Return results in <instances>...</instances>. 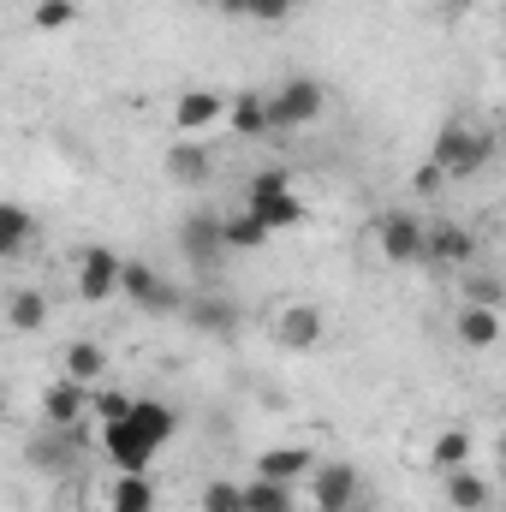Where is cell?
<instances>
[{
    "mask_svg": "<svg viewBox=\"0 0 506 512\" xmlns=\"http://www.w3.org/2000/svg\"><path fill=\"white\" fill-rule=\"evenodd\" d=\"M120 298L137 304V310H149V316H167V310H179V292L149 268V262H126V274H120Z\"/></svg>",
    "mask_w": 506,
    "mask_h": 512,
    "instance_id": "obj_9",
    "label": "cell"
},
{
    "mask_svg": "<svg viewBox=\"0 0 506 512\" xmlns=\"http://www.w3.org/2000/svg\"><path fill=\"white\" fill-rule=\"evenodd\" d=\"M447 185H453V179H447V167H441V161H423V167L411 173V191H417V197H441Z\"/></svg>",
    "mask_w": 506,
    "mask_h": 512,
    "instance_id": "obj_34",
    "label": "cell"
},
{
    "mask_svg": "<svg viewBox=\"0 0 506 512\" xmlns=\"http://www.w3.org/2000/svg\"><path fill=\"white\" fill-rule=\"evenodd\" d=\"M108 512H155V477L149 471H120L108 489Z\"/></svg>",
    "mask_w": 506,
    "mask_h": 512,
    "instance_id": "obj_22",
    "label": "cell"
},
{
    "mask_svg": "<svg viewBox=\"0 0 506 512\" xmlns=\"http://www.w3.org/2000/svg\"><path fill=\"white\" fill-rule=\"evenodd\" d=\"M179 251H185V262H197V268H215L227 256V215L191 209L185 227H179Z\"/></svg>",
    "mask_w": 506,
    "mask_h": 512,
    "instance_id": "obj_4",
    "label": "cell"
},
{
    "mask_svg": "<svg viewBox=\"0 0 506 512\" xmlns=\"http://www.w3.org/2000/svg\"><path fill=\"white\" fill-rule=\"evenodd\" d=\"M429 161H441L447 167V179H471V173H483L489 161H495V131L471 126V120H447V126L435 131V143H429Z\"/></svg>",
    "mask_w": 506,
    "mask_h": 512,
    "instance_id": "obj_1",
    "label": "cell"
},
{
    "mask_svg": "<svg viewBox=\"0 0 506 512\" xmlns=\"http://www.w3.org/2000/svg\"><path fill=\"white\" fill-rule=\"evenodd\" d=\"M495 453H501V465H506V429H501V441H495Z\"/></svg>",
    "mask_w": 506,
    "mask_h": 512,
    "instance_id": "obj_38",
    "label": "cell"
},
{
    "mask_svg": "<svg viewBox=\"0 0 506 512\" xmlns=\"http://www.w3.org/2000/svg\"><path fill=\"white\" fill-rule=\"evenodd\" d=\"M453 334H459V346L465 352H495L501 346V310H483V304H459V316H453Z\"/></svg>",
    "mask_w": 506,
    "mask_h": 512,
    "instance_id": "obj_14",
    "label": "cell"
},
{
    "mask_svg": "<svg viewBox=\"0 0 506 512\" xmlns=\"http://www.w3.org/2000/svg\"><path fill=\"white\" fill-rule=\"evenodd\" d=\"M423 262H435V268H471V262H477V233L459 227V221H435Z\"/></svg>",
    "mask_w": 506,
    "mask_h": 512,
    "instance_id": "obj_12",
    "label": "cell"
},
{
    "mask_svg": "<svg viewBox=\"0 0 506 512\" xmlns=\"http://www.w3.org/2000/svg\"><path fill=\"white\" fill-rule=\"evenodd\" d=\"M310 471H316L310 447H262V453H256V477H274V483H298V477H310Z\"/></svg>",
    "mask_w": 506,
    "mask_h": 512,
    "instance_id": "obj_17",
    "label": "cell"
},
{
    "mask_svg": "<svg viewBox=\"0 0 506 512\" xmlns=\"http://www.w3.org/2000/svg\"><path fill=\"white\" fill-rule=\"evenodd\" d=\"M477 459V441H471V429H441L435 441H429V465L447 477V471H459V465H471Z\"/></svg>",
    "mask_w": 506,
    "mask_h": 512,
    "instance_id": "obj_23",
    "label": "cell"
},
{
    "mask_svg": "<svg viewBox=\"0 0 506 512\" xmlns=\"http://www.w3.org/2000/svg\"><path fill=\"white\" fill-rule=\"evenodd\" d=\"M245 512H298V483L251 477V483H245Z\"/></svg>",
    "mask_w": 506,
    "mask_h": 512,
    "instance_id": "obj_25",
    "label": "cell"
},
{
    "mask_svg": "<svg viewBox=\"0 0 506 512\" xmlns=\"http://www.w3.org/2000/svg\"><path fill=\"white\" fill-rule=\"evenodd\" d=\"M268 239H274V233H268V227L256 221L251 209H239V215H227V251H262Z\"/></svg>",
    "mask_w": 506,
    "mask_h": 512,
    "instance_id": "obj_28",
    "label": "cell"
},
{
    "mask_svg": "<svg viewBox=\"0 0 506 512\" xmlns=\"http://www.w3.org/2000/svg\"><path fill=\"white\" fill-rule=\"evenodd\" d=\"M60 376H72V382H84V387H102V376H108V352H102L96 340H72Z\"/></svg>",
    "mask_w": 506,
    "mask_h": 512,
    "instance_id": "obj_26",
    "label": "cell"
},
{
    "mask_svg": "<svg viewBox=\"0 0 506 512\" xmlns=\"http://www.w3.org/2000/svg\"><path fill=\"white\" fill-rule=\"evenodd\" d=\"M322 334H328V316H322L316 304H304V298L280 304V316H274V340H280L286 352H316Z\"/></svg>",
    "mask_w": 506,
    "mask_h": 512,
    "instance_id": "obj_8",
    "label": "cell"
},
{
    "mask_svg": "<svg viewBox=\"0 0 506 512\" xmlns=\"http://www.w3.org/2000/svg\"><path fill=\"white\" fill-rule=\"evenodd\" d=\"M96 441H102V453H108V465H114V471H149V465H155V453H161L155 441H143V435H137V423H131V417L102 423V429H96Z\"/></svg>",
    "mask_w": 506,
    "mask_h": 512,
    "instance_id": "obj_7",
    "label": "cell"
},
{
    "mask_svg": "<svg viewBox=\"0 0 506 512\" xmlns=\"http://www.w3.org/2000/svg\"><path fill=\"white\" fill-rule=\"evenodd\" d=\"M465 304H483V310H501L506 304V280L489 268H471L465 274Z\"/></svg>",
    "mask_w": 506,
    "mask_h": 512,
    "instance_id": "obj_29",
    "label": "cell"
},
{
    "mask_svg": "<svg viewBox=\"0 0 506 512\" xmlns=\"http://www.w3.org/2000/svg\"><path fill=\"white\" fill-rule=\"evenodd\" d=\"M72 18H78V0H36L30 12L36 30H72Z\"/></svg>",
    "mask_w": 506,
    "mask_h": 512,
    "instance_id": "obj_33",
    "label": "cell"
},
{
    "mask_svg": "<svg viewBox=\"0 0 506 512\" xmlns=\"http://www.w3.org/2000/svg\"><path fill=\"white\" fill-rule=\"evenodd\" d=\"M274 191H292V173H286V167H262L251 185H245V203H251V197H274Z\"/></svg>",
    "mask_w": 506,
    "mask_h": 512,
    "instance_id": "obj_35",
    "label": "cell"
},
{
    "mask_svg": "<svg viewBox=\"0 0 506 512\" xmlns=\"http://www.w3.org/2000/svg\"><path fill=\"white\" fill-rule=\"evenodd\" d=\"M227 126L239 131V137H268V131H274V120H268V96L239 90V96L227 102Z\"/></svg>",
    "mask_w": 506,
    "mask_h": 512,
    "instance_id": "obj_21",
    "label": "cell"
},
{
    "mask_svg": "<svg viewBox=\"0 0 506 512\" xmlns=\"http://www.w3.org/2000/svg\"><path fill=\"white\" fill-rule=\"evenodd\" d=\"M203 512H245V483H227V477H215V483H203Z\"/></svg>",
    "mask_w": 506,
    "mask_h": 512,
    "instance_id": "obj_32",
    "label": "cell"
},
{
    "mask_svg": "<svg viewBox=\"0 0 506 512\" xmlns=\"http://www.w3.org/2000/svg\"><path fill=\"white\" fill-rule=\"evenodd\" d=\"M161 161H167V179H173V185H185V191H203V185L215 179V155H209L197 137H179Z\"/></svg>",
    "mask_w": 506,
    "mask_h": 512,
    "instance_id": "obj_13",
    "label": "cell"
},
{
    "mask_svg": "<svg viewBox=\"0 0 506 512\" xmlns=\"http://www.w3.org/2000/svg\"><path fill=\"white\" fill-rule=\"evenodd\" d=\"M6 328H12V334H42V328H48V298H42L36 286H18V292L6 298Z\"/></svg>",
    "mask_w": 506,
    "mask_h": 512,
    "instance_id": "obj_20",
    "label": "cell"
},
{
    "mask_svg": "<svg viewBox=\"0 0 506 512\" xmlns=\"http://www.w3.org/2000/svg\"><path fill=\"white\" fill-rule=\"evenodd\" d=\"M245 209H251V215L262 221V227H268V233H292V227L304 221V197H298V191H274V197H251Z\"/></svg>",
    "mask_w": 506,
    "mask_h": 512,
    "instance_id": "obj_18",
    "label": "cell"
},
{
    "mask_svg": "<svg viewBox=\"0 0 506 512\" xmlns=\"http://www.w3.org/2000/svg\"><path fill=\"white\" fill-rule=\"evenodd\" d=\"M131 423H137V435L155 441V447H167V441L179 435V411H173L167 399H137V405H131Z\"/></svg>",
    "mask_w": 506,
    "mask_h": 512,
    "instance_id": "obj_19",
    "label": "cell"
},
{
    "mask_svg": "<svg viewBox=\"0 0 506 512\" xmlns=\"http://www.w3.org/2000/svg\"><path fill=\"white\" fill-rule=\"evenodd\" d=\"M131 405H137V393H126V387H90V411H96V423H120V417H131Z\"/></svg>",
    "mask_w": 506,
    "mask_h": 512,
    "instance_id": "obj_30",
    "label": "cell"
},
{
    "mask_svg": "<svg viewBox=\"0 0 506 512\" xmlns=\"http://www.w3.org/2000/svg\"><path fill=\"white\" fill-rule=\"evenodd\" d=\"M358 495H364L358 465L334 459V465H316V471H310V501H316V512H352Z\"/></svg>",
    "mask_w": 506,
    "mask_h": 512,
    "instance_id": "obj_5",
    "label": "cell"
},
{
    "mask_svg": "<svg viewBox=\"0 0 506 512\" xmlns=\"http://www.w3.org/2000/svg\"><path fill=\"white\" fill-rule=\"evenodd\" d=\"M30 239H36V215L24 203H6L0 209V256H24Z\"/></svg>",
    "mask_w": 506,
    "mask_h": 512,
    "instance_id": "obj_27",
    "label": "cell"
},
{
    "mask_svg": "<svg viewBox=\"0 0 506 512\" xmlns=\"http://www.w3.org/2000/svg\"><path fill=\"white\" fill-rule=\"evenodd\" d=\"M441 495H447V507H453V512H483L495 489H489V477H483L477 465H459V471H447V477H441Z\"/></svg>",
    "mask_w": 506,
    "mask_h": 512,
    "instance_id": "obj_15",
    "label": "cell"
},
{
    "mask_svg": "<svg viewBox=\"0 0 506 512\" xmlns=\"http://www.w3.org/2000/svg\"><path fill=\"white\" fill-rule=\"evenodd\" d=\"M90 411V387L72 382V376H54L42 387V423L48 429H78V417Z\"/></svg>",
    "mask_w": 506,
    "mask_h": 512,
    "instance_id": "obj_11",
    "label": "cell"
},
{
    "mask_svg": "<svg viewBox=\"0 0 506 512\" xmlns=\"http://www.w3.org/2000/svg\"><path fill=\"white\" fill-rule=\"evenodd\" d=\"M78 441H84V429H42V435H36V447H30V465L66 471V465H72V453H78Z\"/></svg>",
    "mask_w": 506,
    "mask_h": 512,
    "instance_id": "obj_24",
    "label": "cell"
},
{
    "mask_svg": "<svg viewBox=\"0 0 506 512\" xmlns=\"http://www.w3.org/2000/svg\"><path fill=\"white\" fill-rule=\"evenodd\" d=\"M203 6H215V12H227V6H233V0H203Z\"/></svg>",
    "mask_w": 506,
    "mask_h": 512,
    "instance_id": "obj_37",
    "label": "cell"
},
{
    "mask_svg": "<svg viewBox=\"0 0 506 512\" xmlns=\"http://www.w3.org/2000/svg\"><path fill=\"white\" fill-rule=\"evenodd\" d=\"M185 322H191L197 334H215V340H221V334H233V328H239V304H233V298L203 292V298H191V304H185Z\"/></svg>",
    "mask_w": 506,
    "mask_h": 512,
    "instance_id": "obj_16",
    "label": "cell"
},
{
    "mask_svg": "<svg viewBox=\"0 0 506 512\" xmlns=\"http://www.w3.org/2000/svg\"><path fill=\"white\" fill-rule=\"evenodd\" d=\"M227 102H233V96H221V90H185V96L173 102L179 137H203L209 126H221V120H227Z\"/></svg>",
    "mask_w": 506,
    "mask_h": 512,
    "instance_id": "obj_10",
    "label": "cell"
},
{
    "mask_svg": "<svg viewBox=\"0 0 506 512\" xmlns=\"http://www.w3.org/2000/svg\"><path fill=\"white\" fill-rule=\"evenodd\" d=\"M376 251H381V262H393V268L423 262V251H429V227H423V215H411V209H387V215L376 221Z\"/></svg>",
    "mask_w": 506,
    "mask_h": 512,
    "instance_id": "obj_3",
    "label": "cell"
},
{
    "mask_svg": "<svg viewBox=\"0 0 506 512\" xmlns=\"http://www.w3.org/2000/svg\"><path fill=\"white\" fill-rule=\"evenodd\" d=\"M322 108H328V90L316 84V78H286L274 96H268V120L274 131H304L322 120Z\"/></svg>",
    "mask_w": 506,
    "mask_h": 512,
    "instance_id": "obj_2",
    "label": "cell"
},
{
    "mask_svg": "<svg viewBox=\"0 0 506 512\" xmlns=\"http://www.w3.org/2000/svg\"><path fill=\"white\" fill-rule=\"evenodd\" d=\"M441 6H447V12H471L477 0H441Z\"/></svg>",
    "mask_w": 506,
    "mask_h": 512,
    "instance_id": "obj_36",
    "label": "cell"
},
{
    "mask_svg": "<svg viewBox=\"0 0 506 512\" xmlns=\"http://www.w3.org/2000/svg\"><path fill=\"white\" fill-rule=\"evenodd\" d=\"M120 274H126V256L108 251V245H96V251L78 256V298L84 304H108V298H120Z\"/></svg>",
    "mask_w": 506,
    "mask_h": 512,
    "instance_id": "obj_6",
    "label": "cell"
},
{
    "mask_svg": "<svg viewBox=\"0 0 506 512\" xmlns=\"http://www.w3.org/2000/svg\"><path fill=\"white\" fill-rule=\"evenodd\" d=\"M298 0H233L227 18H251V24H286Z\"/></svg>",
    "mask_w": 506,
    "mask_h": 512,
    "instance_id": "obj_31",
    "label": "cell"
}]
</instances>
